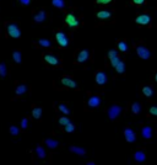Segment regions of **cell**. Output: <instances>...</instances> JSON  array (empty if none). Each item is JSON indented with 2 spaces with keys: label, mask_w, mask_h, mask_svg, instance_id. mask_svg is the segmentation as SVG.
<instances>
[{
  "label": "cell",
  "mask_w": 157,
  "mask_h": 165,
  "mask_svg": "<svg viewBox=\"0 0 157 165\" xmlns=\"http://www.w3.org/2000/svg\"><path fill=\"white\" fill-rule=\"evenodd\" d=\"M6 36L11 38L21 37V28L16 22H7L6 23Z\"/></svg>",
  "instance_id": "6da1fadb"
},
{
  "label": "cell",
  "mask_w": 157,
  "mask_h": 165,
  "mask_svg": "<svg viewBox=\"0 0 157 165\" xmlns=\"http://www.w3.org/2000/svg\"><path fill=\"white\" fill-rule=\"evenodd\" d=\"M121 111H123L121 106H119V105H117V103H114V105L109 106V108H108V117H109L112 121H114V120H117L118 117L120 116Z\"/></svg>",
  "instance_id": "7a4b0ae2"
},
{
  "label": "cell",
  "mask_w": 157,
  "mask_h": 165,
  "mask_svg": "<svg viewBox=\"0 0 157 165\" xmlns=\"http://www.w3.org/2000/svg\"><path fill=\"white\" fill-rule=\"evenodd\" d=\"M136 53H137V56H139L141 59H144V61H147V59L151 58V51H150L147 47L142 46V44H140V46H137L136 47Z\"/></svg>",
  "instance_id": "3957f363"
},
{
  "label": "cell",
  "mask_w": 157,
  "mask_h": 165,
  "mask_svg": "<svg viewBox=\"0 0 157 165\" xmlns=\"http://www.w3.org/2000/svg\"><path fill=\"white\" fill-rule=\"evenodd\" d=\"M55 40H57V43L59 44V47H61V48H65V47H68L69 46V37L64 33V32H61V31H58L57 33H55Z\"/></svg>",
  "instance_id": "277c9868"
},
{
  "label": "cell",
  "mask_w": 157,
  "mask_h": 165,
  "mask_svg": "<svg viewBox=\"0 0 157 165\" xmlns=\"http://www.w3.org/2000/svg\"><path fill=\"white\" fill-rule=\"evenodd\" d=\"M43 58H44V62L47 63V64H49V65H52V67H57V65L60 64V58H59L57 54L45 53L43 56Z\"/></svg>",
  "instance_id": "5b68a950"
},
{
  "label": "cell",
  "mask_w": 157,
  "mask_h": 165,
  "mask_svg": "<svg viewBox=\"0 0 157 165\" xmlns=\"http://www.w3.org/2000/svg\"><path fill=\"white\" fill-rule=\"evenodd\" d=\"M60 84H61V86L68 88V89H78V88L75 80L73 78H70V77H63L60 79Z\"/></svg>",
  "instance_id": "8992f818"
},
{
  "label": "cell",
  "mask_w": 157,
  "mask_h": 165,
  "mask_svg": "<svg viewBox=\"0 0 157 165\" xmlns=\"http://www.w3.org/2000/svg\"><path fill=\"white\" fill-rule=\"evenodd\" d=\"M99 105H101V98H99L98 95H92V96L88 98V100H87V102H86V108L92 110V108L98 107Z\"/></svg>",
  "instance_id": "52a82bcc"
},
{
  "label": "cell",
  "mask_w": 157,
  "mask_h": 165,
  "mask_svg": "<svg viewBox=\"0 0 157 165\" xmlns=\"http://www.w3.org/2000/svg\"><path fill=\"white\" fill-rule=\"evenodd\" d=\"M108 58H109V61H111L112 67H114V68H117L118 65L123 62V61L120 59V57L118 56L117 51H114V49H112V51L108 52Z\"/></svg>",
  "instance_id": "ba28073f"
},
{
  "label": "cell",
  "mask_w": 157,
  "mask_h": 165,
  "mask_svg": "<svg viewBox=\"0 0 157 165\" xmlns=\"http://www.w3.org/2000/svg\"><path fill=\"white\" fill-rule=\"evenodd\" d=\"M95 78H96V84H97L98 86H102V85L107 84V82H108V77H107V74H106L104 72H102V70L96 72Z\"/></svg>",
  "instance_id": "9c48e42d"
},
{
  "label": "cell",
  "mask_w": 157,
  "mask_h": 165,
  "mask_svg": "<svg viewBox=\"0 0 157 165\" xmlns=\"http://www.w3.org/2000/svg\"><path fill=\"white\" fill-rule=\"evenodd\" d=\"M65 23H66V26H69L71 28H75V27H78L80 22H78V18L74 14H68L66 18H65Z\"/></svg>",
  "instance_id": "30bf717a"
},
{
  "label": "cell",
  "mask_w": 157,
  "mask_h": 165,
  "mask_svg": "<svg viewBox=\"0 0 157 165\" xmlns=\"http://www.w3.org/2000/svg\"><path fill=\"white\" fill-rule=\"evenodd\" d=\"M91 57V52L88 49H82L78 56H76V62L78 63H85L87 62Z\"/></svg>",
  "instance_id": "8fae6325"
},
{
  "label": "cell",
  "mask_w": 157,
  "mask_h": 165,
  "mask_svg": "<svg viewBox=\"0 0 157 165\" xmlns=\"http://www.w3.org/2000/svg\"><path fill=\"white\" fill-rule=\"evenodd\" d=\"M124 137H125L126 142H129V143H134V142L136 141V134H135V132H134L131 128H129V127H126V128L124 129Z\"/></svg>",
  "instance_id": "7c38bea8"
},
{
  "label": "cell",
  "mask_w": 157,
  "mask_h": 165,
  "mask_svg": "<svg viewBox=\"0 0 157 165\" xmlns=\"http://www.w3.org/2000/svg\"><path fill=\"white\" fill-rule=\"evenodd\" d=\"M141 136H142V138L146 139V141L151 139L152 136H154V128H152L151 126H145V127H142V129H141Z\"/></svg>",
  "instance_id": "4fadbf2b"
},
{
  "label": "cell",
  "mask_w": 157,
  "mask_h": 165,
  "mask_svg": "<svg viewBox=\"0 0 157 165\" xmlns=\"http://www.w3.org/2000/svg\"><path fill=\"white\" fill-rule=\"evenodd\" d=\"M150 21H151V18H150V15H147V14L139 15L136 19H135V22H136L137 25H142V26L149 25V23H150Z\"/></svg>",
  "instance_id": "5bb4252c"
},
{
  "label": "cell",
  "mask_w": 157,
  "mask_h": 165,
  "mask_svg": "<svg viewBox=\"0 0 157 165\" xmlns=\"http://www.w3.org/2000/svg\"><path fill=\"white\" fill-rule=\"evenodd\" d=\"M15 90H16V96H22V95H25L26 92H28L30 86H28V84L22 82V84H19V85L16 86Z\"/></svg>",
  "instance_id": "9a60e30c"
},
{
  "label": "cell",
  "mask_w": 157,
  "mask_h": 165,
  "mask_svg": "<svg viewBox=\"0 0 157 165\" xmlns=\"http://www.w3.org/2000/svg\"><path fill=\"white\" fill-rule=\"evenodd\" d=\"M45 20H47V12H45V10H39L38 12L33 16V21L36 23H42Z\"/></svg>",
  "instance_id": "2e32d148"
},
{
  "label": "cell",
  "mask_w": 157,
  "mask_h": 165,
  "mask_svg": "<svg viewBox=\"0 0 157 165\" xmlns=\"http://www.w3.org/2000/svg\"><path fill=\"white\" fill-rule=\"evenodd\" d=\"M44 143L45 145L49 148V149H57L60 143H59L57 139H54V138H47V139H44Z\"/></svg>",
  "instance_id": "e0dca14e"
},
{
  "label": "cell",
  "mask_w": 157,
  "mask_h": 165,
  "mask_svg": "<svg viewBox=\"0 0 157 165\" xmlns=\"http://www.w3.org/2000/svg\"><path fill=\"white\" fill-rule=\"evenodd\" d=\"M36 44L38 47H40V48H50L52 47V41L47 40V38H40V40H38V42Z\"/></svg>",
  "instance_id": "ac0fdd59"
},
{
  "label": "cell",
  "mask_w": 157,
  "mask_h": 165,
  "mask_svg": "<svg viewBox=\"0 0 157 165\" xmlns=\"http://www.w3.org/2000/svg\"><path fill=\"white\" fill-rule=\"evenodd\" d=\"M142 94L146 96V98H151L152 95H154V88L152 86H150V85H145V86H142Z\"/></svg>",
  "instance_id": "d6986e66"
},
{
  "label": "cell",
  "mask_w": 157,
  "mask_h": 165,
  "mask_svg": "<svg viewBox=\"0 0 157 165\" xmlns=\"http://www.w3.org/2000/svg\"><path fill=\"white\" fill-rule=\"evenodd\" d=\"M134 159H135L136 163H142V162H145L146 155H145V153L142 150H137V152H135V154H134Z\"/></svg>",
  "instance_id": "ffe728a7"
},
{
  "label": "cell",
  "mask_w": 157,
  "mask_h": 165,
  "mask_svg": "<svg viewBox=\"0 0 157 165\" xmlns=\"http://www.w3.org/2000/svg\"><path fill=\"white\" fill-rule=\"evenodd\" d=\"M55 107L58 108V111H60L64 115H70V112H71L69 110V107L66 106V103H55Z\"/></svg>",
  "instance_id": "44dd1931"
},
{
  "label": "cell",
  "mask_w": 157,
  "mask_h": 165,
  "mask_svg": "<svg viewBox=\"0 0 157 165\" xmlns=\"http://www.w3.org/2000/svg\"><path fill=\"white\" fill-rule=\"evenodd\" d=\"M112 16V14H111V11H108V10H102V11H98L97 12V18L98 19H101V20H107V19H109Z\"/></svg>",
  "instance_id": "7402d4cb"
},
{
  "label": "cell",
  "mask_w": 157,
  "mask_h": 165,
  "mask_svg": "<svg viewBox=\"0 0 157 165\" xmlns=\"http://www.w3.org/2000/svg\"><path fill=\"white\" fill-rule=\"evenodd\" d=\"M12 59H14V62L16 63V64H20V63L22 62V54H21L20 49H15L12 52Z\"/></svg>",
  "instance_id": "603a6c76"
},
{
  "label": "cell",
  "mask_w": 157,
  "mask_h": 165,
  "mask_svg": "<svg viewBox=\"0 0 157 165\" xmlns=\"http://www.w3.org/2000/svg\"><path fill=\"white\" fill-rule=\"evenodd\" d=\"M70 150H71L73 153L78 154V155H85V154H86V150H85L83 148L76 147V145H71V147H70Z\"/></svg>",
  "instance_id": "cb8c5ba5"
},
{
  "label": "cell",
  "mask_w": 157,
  "mask_h": 165,
  "mask_svg": "<svg viewBox=\"0 0 157 165\" xmlns=\"http://www.w3.org/2000/svg\"><path fill=\"white\" fill-rule=\"evenodd\" d=\"M36 154H37V157H38L39 159H45V157H47L45 150L43 149L42 145H37L36 147Z\"/></svg>",
  "instance_id": "d4e9b609"
},
{
  "label": "cell",
  "mask_w": 157,
  "mask_h": 165,
  "mask_svg": "<svg viewBox=\"0 0 157 165\" xmlns=\"http://www.w3.org/2000/svg\"><path fill=\"white\" fill-rule=\"evenodd\" d=\"M32 116H33V118L39 120V118L42 117V108H40V107H37V106H35L33 110H32Z\"/></svg>",
  "instance_id": "484cf974"
},
{
  "label": "cell",
  "mask_w": 157,
  "mask_h": 165,
  "mask_svg": "<svg viewBox=\"0 0 157 165\" xmlns=\"http://www.w3.org/2000/svg\"><path fill=\"white\" fill-rule=\"evenodd\" d=\"M52 5L57 9H64L65 8V1L64 0H52Z\"/></svg>",
  "instance_id": "4316f807"
},
{
  "label": "cell",
  "mask_w": 157,
  "mask_h": 165,
  "mask_svg": "<svg viewBox=\"0 0 157 165\" xmlns=\"http://www.w3.org/2000/svg\"><path fill=\"white\" fill-rule=\"evenodd\" d=\"M7 75V68L5 63H0V78H6Z\"/></svg>",
  "instance_id": "83f0119b"
},
{
  "label": "cell",
  "mask_w": 157,
  "mask_h": 165,
  "mask_svg": "<svg viewBox=\"0 0 157 165\" xmlns=\"http://www.w3.org/2000/svg\"><path fill=\"white\" fill-rule=\"evenodd\" d=\"M131 112L134 113V115H139L140 112H141V105L139 102H134L131 105Z\"/></svg>",
  "instance_id": "f1b7e54d"
},
{
  "label": "cell",
  "mask_w": 157,
  "mask_h": 165,
  "mask_svg": "<svg viewBox=\"0 0 157 165\" xmlns=\"http://www.w3.org/2000/svg\"><path fill=\"white\" fill-rule=\"evenodd\" d=\"M118 48H119V51H121V52H128V49H129V47H128V43L125 41H120L118 43Z\"/></svg>",
  "instance_id": "f546056e"
},
{
  "label": "cell",
  "mask_w": 157,
  "mask_h": 165,
  "mask_svg": "<svg viewBox=\"0 0 157 165\" xmlns=\"http://www.w3.org/2000/svg\"><path fill=\"white\" fill-rule=\"evenodd\" d=\"M70 122H71V121H70L68 117H59L58 118V123L60 124V126H63V127H65L66 124H69Z\"/></svg>",
  "instance_id": "4dcf8cb0"
},
{
  "label": "cell",
  "mask_w": 157,
  "mask_h": 165,
  "mask_svg": "<svg viewBox=\"0 0 157 165\" xmlns=\"http://www.w3.org/2000/svg\"><path fill=\"white\" fill-rule=\"evenodd\" d=\"M9 131H10V134H11V136H17L20 133V128L19 127H16V126H11V127L9 128Z\"/></svg>",
  "instance_id": "1f68e13d"
},
{
  "label": "cell",
  "mask_w": 157,
  "mask_h": 165,
  "mask_svg": "<svg viewBox=\"0 0 157 165\" xmlns=\"http://www.w3.org/2000/svg\"><path fill=\"white\" fill-rule=\"evenodd\" d=\"M64 128H65V132H68V133H73V132L75 131V126L73 124V122H70L69 124H66Z\"/></svg>",
  "instance_id": "d6a6232c"
},
{
  "label": "cell",
  "mask_w": 157,
  "mask_h": 165,
  "mask_svg": "<svg viewBox=\"0 0 157 165\" xmlns=\"http://www.w3.org/2000/svg\"><path fill=\"white\" fill-rule=\"evenodd\" d=\"M116 70H117L119 74H123L124 72H125V64H124V62H121L119 65H118L117 68H116Z\"/></svg>",
  "instance_id": "836d02e7"
},
{
  "label": "cell",
  "mask_w": 157,
  "mask_h": 165,
  "mask_svg": "<svg viewBox=\"0 0 157 165\" xmlns=\"http://www.w3.org/2000/svg\"><path fill=\"white\" fill-rule=\"evenodd\" d=\"M27 126H28V118H22V121H21V128L22 129H26L27 128Z\"/></svg>",
  "instance_id": "e575fe53"
},
{
  "label": "cell",
  "mask_w": 157,
  "mask_h": 165,
  "mask_svg": "<svg viewBox=\"0 0 157 165\" xmlns=\"http://www.w3.org/2000/svg\"><path fill=\"white\" fill-rule=\"evenodd\" d=\"M150 115H152V116H157V106H152L151 108H150Z\"/></svg>",
  "instance_id": "d590c367"
},
{
  "label": "cell",
  "mask_w": 157,
  "mask_h": 165,
  "mask_svg": "<svg viewBox=\"0 0 157 165\" xmlns=\"http://www.w3.org/2000/svg\"><path fill=\"white\" fill-rule=\"evenodd\" d=\"M113 0H97L96 2L99 4V5H106V4H109V2H112Z\"/></svg>",
  "instance_id": "8d00e7d4"
},
{
  "label": "cell",
  "mask_w": 157,
  "mask_h": 165,
  "mask_svg": "<svg viewBox=\"0 0 157 165\" xmlns=\"http://www.w3.org/2000/svg\"><path fill=\"white\" fill-rule=\"evenodd\" d=\"M20 4L22 5V6H27V5H30L31 4V0H19Z\"/></svg>",
  "instance_id": "74e56055"
},
{
  "label": "cell",
  "mask_w": 157,
  "mask_h": 165,
  "mask_svg": "<svg viewBox=\"0 0 157 165\" xmlns=\"http://www.w3.org/2000/svg\"><path fill=\"white\" fill-rule=\"evenodd\" d=\"M133 2L136 5H142V4H145V0H133Z\"/></svg>",
  "instance_id": "f35d334b"
},
{
  "label": "cell",
  "mask_w": 157,
  "mask_h": 165,
  "mask_svg": "<svg viewBox=\"0 0 157 165\" xmlns=\"http://www.w3.org/2000/svg\"><path fill=\"white\" fill-rule=\"evenodd\" d=\"M87 165H95L93 162H87Z\"/></svg>",
  "instance_id": "ab89813d"
},
{
  "label": "cell",
  "mask_w": 157,
  "mask_h": 165,
  "mask_svg": "<svg viewBox=\"0 0 157 165\" xmlns=\"http://www.w3.org/2000/svg\"><path fill=\"white\" fill-rule=\"evenodd\" d=\"M155 80H156V82H157V73H156V74H155Z\"/></svg>",
  "instance_id": "60d3db41"
}]
</instances>
